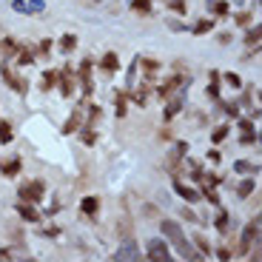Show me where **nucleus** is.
Listing matches in <instances>:
<instances>
[{"label":"nucleus","mask_w":262,"mask_h":262,"mask_svg":"<svg viewBox=\"0 0 262 262\" xmlns=\"http://www.w3.org/2000/svg\"><path fill=\"white\" fill-rule=\"evenodd\" d=\"M211 3H214V0H205V6H208V9H211Z\"/></svg>","instance_id":"obj_54"},{"label":"nucleus","mask_w":262,"mask_h":262,"mask_svg":"<svg viewBox=\"0 0 262 262\" xmlns=\"http://www.w3.org/2000/svg\"><path fill=\"white\" fill-rule=\"evenodd\" d=\"M0 174L6 180L17 177V174H23V160L20 157H9V160H0Z\"/></svg>","instance_id":"obj_15"},{"label":"nucleus","mask_w":262,"mask_h":262,"mask_svg":"<svg viewBox=\"0 0 262 262\" xmlns=\"http://www.w3.org/2000/svg\"><path fill=\"white\" fill-rule=\"evenodd\" d=\"M40 234H43V236H60V228H43Z\"/></svg>","instance_id":"obj_53"},{"label":"nucleus","mask_w":262,"mask_h":262,"mask_svg":"<svg viewBox=\"0 0 262 262\" xmlns=\"http://www.w3.org/2000/svg\"><path fill=\"white\" fill-rule=\"evenodd\" d=\"M234 3H243V0H234Z\"/></svg>","instance_id":"obj_55"},{"label":"nucleus","mask_w":262,"mask_h":262,"mask_svg":"<svg viewBox=\"0 0 262 262\" xmlns=\"http://www.w3.org/2000/svg\"><path fill=\"white\" fill-rule=\"evenodd\" d=\"M77 134H80V140H83V145H97V131H94V123H83L77 128Z\"/></svg>","instance_id":"obj_21"},{"label":"nucleus","mask_w":262,"mask_h":262,"mask_svg":"<svg viewBox=\"0 0 262 262\" xmlns=\"http://www.w3.org/2000/svg\"><path fill=\"white\" fill-rule=\"evenodd\" d=\"M137 66L145 72V80H148V83H154V74L163 69V63H157L154 57H137Z\"/></svg>","instance_id":"obj_17"},{"label":"nucleus","mask_w":262,"mask_h":262,"mask_svg":"<svg viewBox=\"0 0 262 262\" xmlns=\"http://www.w3.org/2000/svg\"><path fill=\"white\" fill-rule=\"evenodd\" d=\"M12 140H14V128H12V123H9V120H0V143L9 145Z\"/></svg>","instance_id":"obj_34"},{"label":"nucleus","mask_w":262,"mask_h":262,"mask_svg":"<svg viewBox=\"0 0 262 262\" xmlns=\"http://www.w3.org/2000/svg\"><path fill=\"white\" fill-rule=\"evenodd\" d=\"M163 3H165V0H163Z\"/></svg>","instance_id":"obj_56"},{"label":"nucleus","mask_w":262,"mask_h":262,"mask_svg":"<svg viewBox=\"0 0 262 262\" xmlns=\"http://www.w3.org/2000/svg\"><path fill=\"white\" fill-rule=\"evenodd\" d=\"M185 92H188V89H177V97H165V100H168V103H165V112H163L165 123H171V120L185 108Z\"/></svg>","instance_id":"obj_8"},{"label":"nucleus","mask_w":262,"mask_h":262,"mask_svg":"<svg viewBox=\"0 0 262 262\" xmlns=\"http://www.w3.org/2000/svg\"><path fill=\"white\" fill-rule=\"evenodd\" d=\"M14 211H17V216L23 220V223H40V220H43V214L37 211L34 203H23V200H20V203L14 205Z\"/></svg>","instance_id":"obj_12"},{"label":"nucleus","mask_w":262,"mask_h":262,"mask_svg":"<svg viewBox=\"0 0 262 262\" xmlns=\"http://www.w3.org/2000/svg\"><path fill=\"white\" fill-rule=\"evenodd\" d=\"M205 94H208L214 103H220V83H208V89H205Z\"/></svg>","instance_id":"obj_46"},{"label":"nucleus","mask_w":262,"mask_h":262,"mask_svg":"<svg viewBox=\"0 0 262 262\" xmlns=\"http://www.w3.org/2000/svg\"><path fill=\"white\" fill-rule=\"evenodd\" d=\"M74 72H72V66H63V72H57V89H60V94H63L66 100L74 94Z\"/></svg>","instance_id":"obj_9"},{"label":"nucleus","mask_w":262,"mask_h":262,"mask_svg":"<svg viewBox=\"0 0 262 262\" xmlns=\"http://www.w3.org/2000/svg\"><path fill=\"white\" fill-rule=\"evenodd\" d=\"M145 256H148V259H154V262H168V259H174V251L168 248V243H165V239L154 236V239H148V243H145Z\"/></svg>","instance_id":"obj_5"},{"label":"nucleus","mask_w":262,"mask_h":262,"mask_svg":"<svg viewBox=\"0 0 262 262\" xmlns=\"http://www.w3.org/2000/svg\"><path fill=\"white\" fill-rule=\"evenodd\" d=\"M52 89H57V72L46 69L43 77H40V92H52Z\"/></svg>","instance_id":"obj_26"},{"label":"nucleus","mask_w":262,"mask_h":262,"mask_svg":"<svg viewBox=\"0 0 262 262\" xmlns=\"http://www.w3.org/2000/svg\"><path fill=\"white\" fill-rule=\"evenodd\" d=\"M125 112H128L125 92H114V114H117V117H125Z\"/></svg>","instance_id":"obj_31"},{"label":"nucleus","mask_w":262,"mask_h":262,"mask_svg":"<svg viewBox=\"0 0 262 262\" xmlns=\"http://www.w3.org/2000/svg\"><path fill=\"white\" fill-rule=\"evenodd\" d=\"M254 243H259V214L254 216V220H251L248 225H245L243 228V234H239V248H236V254H248L251 251V245Z\"/></svg>","instance_id":"obj_4"},{"label":"nucleus","mask_w":262,"mask_h":262,"mask_svg":"<svg viewBox=\"0 0 262 262\" xmlns=\"http://www.w3.org/2000/svg\"><path fill=\"white\" fill-rule=\"evenodd\" d=\"M200 196H203V200H208L214 208H216V205H223V203H220V194H216V188H211V185H200Z\"/></svg>","instance_id":"obj_32"},{"label":"nucleus","mask_w":262,"mask_h":262,"mask_svg":"<svg viewBox=\"0 0 262 262\" xmlns=\"http://www.w3.org/2000/svg\"><path fill=\"white\" fill-rule=\"evenodd\" d=\"M160 231H163V239L165 243H171L174 248H177V254L183 256V259H194V262H200V259H205L200 251H194L191 248V239L185 236V231H183V225L177 223V220H160Z\"/></svg>","instance_id":"obj_1"},{"label":"nucleus","mask_w":262,"mask_h":262,"mask_svg":"<svg viewBox=\"0 0 262 262\" xmlns=\"http://www.w3.org/2000/svg\"><path fill=\"white\" fill-rule=\"evenodd\" d=\"M165 6L177 14H188V3H185V0H165Z\"/></svg>","instance_id":"obj_39"},{"label":"nucleus","mask_w":262,"mask_h":262,"mask_svg":"<svg viewBox=\"0 0 262 262\" xmlns=\"http://www.w3.org/2000/svg\"><path fill=\"white\" fill-rule=\"evenodd\" d=\"M211 12H214L216 17H231V3L228 0H214V3H211Z\"/></svg>","instance_id":"obj_33"},{"label":"nucleus","mask_w":262,"mask_h":262,"mask_svg":"<svg viewBox=\"0 0 262 262\" xmlns=\"http://www.w3.org/2000/svg\"><path fill=\"white\" fill-rule=\"evenodd\" d=\"M100 69H103L105 74H114L120 69V54L117 52H105L103 57H100Z\"/></svg>","instance_id":"obj_20"},{"label":"nucleus","mask_w":262,"mask_h":262,"mask_svg":"<svg viewBox=\"0 0 262 262\" xmlns=\"http://www.w3.org/2000/svg\"><path fill=\"white\" fill-rule=\"evenodd\" d=\"M216 40H220L223 46H228L231 40H234V34H231V32H223V34H216Z\"/></svg>","instance_id":"obj_51"},{"label":"nucleus","mask_w":262,"mask_h":262,"mask_svg":"<svg viewBox=\"0 0 262 262\" xmlns=\"http://www.w3.org/2000/svg\"><path fill=\"white\" fill-rule=\"evenodd\" d=\"M114 259H140V243H134V239H125L123 245H117V251H114Z\"/></svg>","instance_id":"obj_14"},{"label":"nucleus","mask_w":262,"mask_h":262,"mask_svg":"<svg viewBox=\"0 0 262 262\" xmlns=\"http://www.w3.org/2000/svg\"><path fill=\"white\" fill-rule=\"evenodd\" d=\"M208 160H211V163H220V160H223V154H220L216 148H211L208 151Z\"/></svg>","instance_id":"obj_52"},{"label":"nucleus","mask_w":262,"mask_h":262,"mask_svg":"<svg viewBox=\"0 0 262 262\" xmlns=\"http://www.w3.org/2000/svg\"><path fill=\"white\" fill-rule=\"evenodd\" d=\"M12 9H14V12H20V14H29V3H26V0H12Z\"/></svg>","instance_id":"obj_48"},{"label":"nucleus","mask_w":262,"mask_h":262,"mask_svg":"<svg viewBox=\"0 0 262 262\" xmlns=\"http://www.w3.org/2000/svg\"><path fill=\"white\" fill-rule=\"evenodd\" d=\"M254 123H256L254 117H236V128H239V131H256Z\"/></svg>","instance_id":"obj_41"},{"label":"nucleus","mask_w":262,"mask_h":262,"mask_svg":"<svg viewBox=\"0 0 262 262\" xmlns=\"http://www.w3.org/2000/svg\"><path fill=\"white\" fill-rule=\"evenodd\" d=\"M168 29L171 32H185V23H180V20H168Z\"/></svg>","instance_id":"obj_50"},{"label":"nucleus","mask_w":262,"mask_h":262,"mask_svg":"<svg viewBox=\"0 0 262 262\" xmlns=\"http://www.w3.org/2000/svg\"><path fill=\"white\" fill-rule=\"evenodd\" d=\"M0 77H3V83H6L12 92H17V94H26V92H29V83L20 77V74L14 72L9 63H0Z\"/></svg>","instance_id":"obj_6"},{"label":"nucleus","mask_w":262,"mask_h":262,"mask_svg":"<svg viewBox=\"0 0 262 262\" xmlns=\"http://www.w3.org/2000/svg\"><path fill=\"white\" fill-rule=\"evenodd\" d=\"M151 85H154V83H148V80H143V83H140V89H134V92L128 94V97H131V103H134V105H140V108H143V105L148 103Z\"/></svg>","instance_id":"obj_18"},{"label":"nucleus","mask_w":262,"mask_h":262,"mask_svg":"<svg viewBox=\"0 0 262 262\" xmlns=\"http://www.w3.org/2000/svg\"><path fill=\"white\" fill-rule=\"evenodd\" d=\"M174 148H177L180 154H183V157H185V154H188V151H191V145L185 143V140H177V143H174Z\"/></svg>","instance_id":"obj_49"},{"label":"nucleus","mask_w":262,"mask_h":262,"mask_svg":"<svg viewBox=\"0 0 262 262\" xmlns=\"http://www.w3.org/2000/svg\"><path fill=\"white\" fill-rule=\"evenodd\" d=\"M220 80H223L225 85H231V89H243V77L236 72H225V74H220Z\"/></svg>","instance_id":"obj_37"},{"label":"nucleus","mask_w":262,"mask_h":262,"mask_svg":"<svg viewBox=\"0 0 262 262\" xmlns=\"http://www.w3.org/2000/svg\"><path fill=\"white\" fill-rule=\"evenodd\" d=\"M239 143L243 145H256L259 143V134H256V131H243V134H239Z\"/></svg>","instance_id":"obj_40"},{"label":"nucleus","mask_w":262,"mask_h":262,"mask_svg":"<svg viewBox=\"0 0 262 262\" xmlns=\"http://www.w3.org/2000/svg\"><path fill=\"white\" fill-rule=\"evenodd\" d=\"M211 32H214V20L211 17L196 20L194 26H191V34H194V37H203V34H211Z\"/></svg>","instance_id":"obj_24"},{"label":"nucleus","mask_w":262,"mask_h":262,"mask_svg":"<svg viewBox=\"0 0 262 262\" xmlns=\"http://www.w3.org/2000/svg\"><path fill=\"white\" fill-rule=\"evenodd\" d=\"M228 134H231V125H214V128H211V143L214 145H220L223 143V140H228Z\"/></svg>","instance_id":"obj_28"},{"label":"nucleus","mask_w":262,"mask_h":262,"mask_svg":"<svg viewBox=\"0 0 262 262\" xmlns=\"http://www.w3.org/2000/svg\"><path fill=\"white\" fill-rule=\"evenodd\" d=\"M234 23H236V26H243V29H248L251 23H254V14H251V12H236L234 14Z\"/></svg>","instance_id":"obj_38"},{"label":"nucleus","mask_w":262,"mask_h":262,"mask_svg":"<svg viewBox=\"0 0 262 262\" xmlns=\"http://www.w3.org/2000/svg\"><path fill=\"white\" fill-rule=\"evenodd\" d=\"M74 49H77V34H63V37H60V52L63 54H72Z\"/></svg>","instance_id":"obj_29"},{"label":"nucleus","mask_w":262,"mask_h":262,"mask_svg":"<svg viewBox=\"0 0 262 262\" xmlns=\"http://www.w3.org/2000/svg\"><path fill=\"white\" fill-rule=\"evenodd\" d=\"M214 228L220 231L223 236H228V234H231V228H234V216H231V214H228V208H223V205H216Z\"/></svg>","instance_id":"obj_11"},{"label":"nucleus","mask_w":262,"mask_h":262,"mask_svg":"<svg viewBox=\"0 0 262 262\" xmlns=\"http://www.w3.org/2000/svg\"><path fill=\"white\" fill-rule=\"evenodd\" d=\"M97 214H100V196H94V194L83 196V200H80V216L97 220Z\"/></svg>","instance_id":"obj_13"},{"label":"nucleus","mask_w":262,"mask_h":262,"mask_svg":"<svg viewBox=\"0 0 262 262\" xmlns=\"http://www.w3.org/2000/svg\"><path fill=\"white\" fill-rule=\"evenodd\" d=\"M17 196L23 200V203H34L37 205L43 196H46V183L43 180H26V183L17 188Z\"/></svg>","instance_id":"obj_3"},{"label":"nucleus","mask_w":262,"mask_h":262,"mask_svg":"<svg viewBox=\"0 0 262 262\" xmlns=\"http://www.w3.org/2000/svg\"><path fill=\"white\" fill-rule=\"evenodd\" d=\"M234 174H239V177H256V174H259V163L236 160V163H234Z\"/></svg>","instance_id":"obj_19"},{"label":"nucleus","mask_w":262,"mask_h":262,"mask_svg":"<svg viewBox=\"0 0 262 262\" xmlns=\"http://www.w3.org/2000/svg\"><path fill=\"white\" fill-rule=\"evenodd\" d=\"M83 108H89V120H100L103 117V108H100V105H94V103H83Z\"/></svg>","instance_id":"obj_42"},{"label":"nucleus","mask_w":262,"mask_h":262,"mask_svg":"<svg viewBox=\"0 0 262 262\" xmlns=\"http://www.w3.org/2000/svg\"><path fill=\"white\" fill-rule=\"evenodd\" d=\"M180 214H183V220H185V223H194V225H203V223H205L203 216L196 214V211H194V208H191V205H188V203H185V205H183V211H180Z\"/></svg>","instance_id":"obj_35"},{"label":"nucleus","mask_w":262,"mask_h":262,"mask_svg":"<svg viewBox=\"0 0 262 262\" xmlns=\"http://www.w3.org/2000/svg\"><path fill=\"white\" fill-rule=\"evenodd\" d=\"M220 105H223V112L228 114L231 120H236V117H239V105H236V103H220Z\"/></svg>","instance_id":"obj_44"},{"label":"nucleus","mask_w":262,"mask_h":262,"mask_svg":"<svg viewBox=\"0 0 262 262\" xmlns=\"http://www.w3.org/2000/svg\"><path fill=\"white\" fill-rule=\"evenodd\" d=\"M254 191H256V177H243V183L236 185V196L239 200H248Z\"/></svg>","instance_id":"obj_23"},{"label":"nucleus","mask_w":262,"mask_h":262,"mask_svg":"<svg viewBox=\"0 0 262 262\" xmlns=\"http://www.w3.org/2000/svg\"><path fill=\"white\" fill-rule=\"evenodd\" d=\"M80 125H83V105H80V108H74V112L66 117V123H63V128H60V131L69 137V134H77Z\"/></svg>","instance_id":"obj_16"},{"label":"nucleus","mask_w":262,"mask_h":262,"mask_svg":"<svg viewBox=\"0 0 262 262\" xmlns=\"http://www.w3.org/2000/svg\"><path fill=\"white\" fill-rule=\"evenodd\" d=\"M211 256H216V259H231V256H234V248H216V251H211Z\"/></svg>","instance_id":"obj_45"},{"label":"nucleus","mask_w":262,"mask_h":262,"mask_svg":"<svg viewBox=\"0 0 262 262\" xmlns=\"http://www.w3.org/2000/svg\"><path fill=\"white\" fill-rule=\"evenodd\" d=\"M52 46H54L52 40H40V46L34 49V54H49V52H52Z\"/></svg>","instance_id":"obj_47"},{"label":"nucleus","mask_w":262,"mask_h":262,"mask_svg":"<svg viewBox=\"0 0 262 262\" xmlns=\"http://www.w3.org/2000/svg\"><path fill=\"white\" fill-rule=\"evenodd\" d=\"M34 57H37V54H34V49L20 46L17 52H14V66H20V69H23V66H32V63H34Z\"/></svg>","instance_id":"obj_22"},{"label":"nucleus","mask_w":262,"mask_h":262,"mask_svg":"<svg viewBox=\"0 0 262 262\" xmlns=\"http://www.w3.org/2000/svg\"><path fill=\"white\" fill-rule=\"evenodd\" d=\"M92 66H94V60L92 57H85L83 63L77 66V72H74V80H77L80 85H83V94L85 97H92L94 94V80H92Z\"/></svg>","instance_id":"obj_7"},{"label":"nucleus","mask_w":262,"mask_h":262,"mask_svg":"<svg viewBox=\"0 0 262 262\" xmlns=\"http://www.w3.org/2000/svg\"><path fill=\"white\" fill-rule=\"evenodd\" d=\"M245 46L248 49H254V46H259V40H262V26L259 23H254V26H248V32H245Z\"/></svg>","instance_id":"obj_25"},{"label":"nucleus","mask_w":262,"mask_h":262,"mask_svg":"<svg viewBox=\"0 0 262 262\" xmlns=\"http://www.w3.org/2000/svg\"><path fill=\"white\" fill-rule=\"evenodd\" d=\"M17 49H20V43L14 37H3V60H12Z\"/></svg>","instance_id":"obj_36"},{"label":"nucleus","mask_w":262,"mask_h":262,"mask_svg":"<svg viewBox=\"0 0 262 262\" xmlns=\"http://www.w3.org/2000/svg\"><path fill=\"white\" fill-rule=\"evenodd\" d=\"M191 245H196V248H200V254L203 256H211V243H208V236L205 234H194V239H191Z\"/></svg>","instance_id":"obj_30"},{"label":"nucleus","mask_w":262,"mask_h":262,"mask_svg":"<svg viewBox=\"0 0 262 262\" xmlns=\"http://www.w3.org/2000/svg\"><path fill=\"white\" fill-rule=\"evenodd\" d=\"M174 191H177V196H183L188 205H194V203H200L203 196H200V188H194V185H185L183 180L174 174Z\"/></svg>","instance_id":"obj_10"},{"label":"nucleus","mask_w":262,"mask_h":262,"mask_svg":"<svg viewBox=\"0 0 262 262\" xmlns=\"http://www.w3.org/2000/svg\"><path fill=\"white\" fill-rule=\"evenodd\" d=\"M188 85H191V74L188 72H185V74L183 72H174L168 80H163V83L157 85V97L165 100V97H171V94L177 92V89H188Z\"/></svg>","instance_id":"obj_2"},{"label":"nucleus","mask_w":262,"mask_h":262,"mask_svg":"<svg viewBox=\"0 0 262 262\" xmlns=\"http://www.w3.org/2000/svg\"><path fill=\"white\" fill-rule=\"evenodd\" d=\"M29 3V14H43L46 12V3L43 0H26Z\"/></svg>","instance_id":"obj_43"},{"label":"nucleus","mask_w":262,"mask_h":262,"mask_svg":"<svg viewBox=\"0 0 262 262\" xmlns=\"http://www.w3.org/2000/svg\"><path fill=\"white\" fill-rule=\"evenodd\" d=\"M131 9L143 17H148V14H154V0H131Z\"/></svg>","instance_id":"obj_27"}]
</instances>
